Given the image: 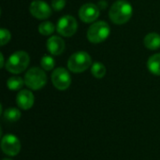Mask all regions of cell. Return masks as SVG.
I'll use <instances>...</instances> for the list:
<instances>
[{"label": "cell", "instance_id": "24", "mask_svg": "<svg viewBox=\"0 0 160 160\" xmlns=\"http://www.w3.org/2000/svg\"><path fill=\"white\" fill-rule=\"evenodd\" d=\"M3 160H12V159H10V158H4Z\"/></svg>", "mask_w": 160, "mask_h": 160}, {"label": "cell", "instance_id": "7", "mask_svg": "<svg viewBox=\"0 0 160 160\" xmlns=\"http://www.w3.org/2000/svg\"><path fill=\"white\" fill-rule=\"evenodd\" d=\"M53 86L60 91L67 90L71 84V76L65 68H55L51 76Z\"/></svg>", "mask_w": 160, "mask_h": 160}, {"label": "cell", "instance_id": "16", "mask_svg": "<svg viewBox=\"0 0 160 160\" xmlns=\"http://www.w3.org/2000/svg\"><path fill=\"white\" fill-rule=\"evenodd\" d=\"M24 83V79L19 76H12L8 79L7 81V87L11 91H18L22 90Z\"/></svg>", "mask_w": 160, "mask_h": 160}, {"label": "cell", "instance_id": "10", "mask_svg": "<svg viewBox=\"0 0 160 160\" xmlns=\"http://www.w3.org/2000/svg\"><path fill=\"white\" fill-rule=\"evenodd\" d=\"M98 16L99 8L98 5L93 3H86L82 5L79 10V17L85 23L95 22Z\"/></svg>", "mask_w": 160, "mask_h": 160}, {"label": "cell", "instance_id": "23", "mask_svg": "<svg viewBox=\"0 0 160 160\" xmlns=\"http://www.w3.org/2000/svg\"><path fill=\"white\" fill-rule=\"evenodd\" d=\"M0 57H1V60H0V67H1V68H4V67L6 66V64H5V58H4V55H3L2 52L0 53Z\"/></svg>", "mask_w": 160, "mask_h": 160}, {"label": "cell", "instance_id": "8", "mask_svg": "<svg viewBox=\"0 0 160 160\" xmlns=\"http://www.w3.org/2000/svg\"><path fill=\"white\" fill-rule=\"evenodd\" d=\"M21 142L17 136L13 134H7L1 139L2 152L8 157H16L21 151Z\"/></svg>", "mask_w": 160, "mask_h": 160}, {"label": "cell", "instance_id": "12", "mask_svg": "<svg viewBox=\"0 0 160 160\" xmlns=\"http://www.w3.org/2000/svg\"><path fill=\"white\" fill-rule=\"evenodd\" d=\"M47 49L52 55H60L66 49V43L64 39L58 36H52L47 40Z\"/></svg>", "mask_w": 160, "mask_h": 160}, {"label": "cell", "instance_id": "6", "mask_svg": "<svg viewBox=\"0 0 160 160\" xmlns=\"http://www.w3.org/2000/svg\"><path fill=\"white\" fill-rule=\"evenodd\" d=\"M77 29L78 22L71 15H64L57 22L56 31L62 37L70 38L77 32Z\"/></svg>", "mask_w": 160, "mask_h": 160}, {"label": "cell", "instance_id": "14", "mask_svg": "<svg viewBox=\"0 0 160 160\" xmlns=\"http://www.w3.org/2000/svg\"><path fill=\"white\" fill-rule=\"evenodd\" d=\"M147 68L152 74L156 76H160V53L153 54L149 57L147 62Z\"/></svg>", "mask_w": 160, "mask_h": 160}, {"label": "cell", "instance_id": "5", "mask_svg": "<svg viewBox=\"0 0 160 160\" xmlns=\"http://www.w3.org/2000/svg\"><path fill=\"white\" fill-rule=\"evenodd\" d=\"M24 83L31 90H40L47 83V75L44 69L34 67L24 75Z\"/></svg>", "mask_w": 160, "mask_h": 160}, {"label": "cell", "instance_id": "9", "mask_svg": "<svg viewBox=\"0 0 160 160\" xmlns=\"http://www.w3.org/2000/svg\"><path fill=\"white\" fill-rule=\"evenodd\" d=\"M29 11L36 19L46 20L52 14V7L42 0H34L29 6Z\"/></svg>", "mask_w": 160, "mask_h": 160}, {"label": "cell", "instance_id": "13", "mask_svg": "<svg viewBox=\"0 0 160 160\" xmlns=\"http://www.w3.org/2000/svg\"><path fill=\"white\" fill-rule=\"evenodd\" d=\"M144 46L152 51L160 48V35L158 33H149L143 39Z\"/></svg>", "mask_w": 160, "mask_h": 160}, {"label": "cell", "instance_id": "19", "mask_svg": "<svg viewBox=\"0 0 160 160\" xmlns=\"http://www.w3.org/2000/svg\"><path fill=\"white\" fill-rule=\"evenodd\" d=\"M54 65H55V62L52 56H50V55L42 56V58L40 60V66H41L42 69L50 71L54 68Z\"/></svg>", "mask_w": 160, "mask_h": 160}, {"label": "cell", "instance_id": "11", "mask_svg": "<svg viewBox=\"0 0 160 160\" xmlns=\"http://www.w3.org/2000/svg\"><path fill=\"white\" fill-rule=\"evenodd\" d=\"M35 102V97L30 90L22 89L16 96V103L19 109L22 111L30 110Z\"/></svg>", "mask_w": 160, "mask_h": 160}, {"label": "cell", "instance_id": "22", "mask_svg": "<svg viewBox=\"0 0 160 160\" xmlns=\"http://www.w3.org/2000/svg\"><path fill=\"white\" fill-rule=\"evenodd\" d=\"M98 6L99 9H105V8L108 7V3H107L105 0H100V1L98 3Z\"/></svg>", "mask_w": 160, "mask_h": 160}, {"label": "cell", "instance_id": "2", "mask_svg": "<svg viewBox=\"0 0 160 160\" xmlns=\"http://www.w3.org/2000/svg\"><path fill=\"white\" fill-rule=\"evenodd\" d=\"M30 63V56L24 51H18L12 53L6 62V69L12 74H20L24 71Z\"/></svg>", "mask_w": 160, "mask_h": 160}, {"label": "cell", "instance_id": "1", "mask_svg": "<svg viewBox=\"0 0 160 160\" xmlns=\"http://www.w3.org/2000/svg\"><path fill=\"white\" fill-rule=\"evenodd\" d=\"M132 14L133 8L131 4L125 0L115 1L109 10V17L111 21L114 24L119 25L127 23L131 19Z\"/></svg>", "mask_w": 160, "mask_h": 160}, {"label": "cell", "instance_id": "20", "mask_svg": "<svg viewBox=\"0 0 160 160\" xmlns=\"http://www.w3.org/2000/svg\"><path fill=\"white\" fill-rule=\"evenodd\" d=\"M11 38V34L10 32L6 29V28H1L0 29V42H1V46L6 45Z\"/></svg>", "mask_w": 160, "mask_h": 160}, {"label": "cell", "instance_id": "3", "mask_svg": "<svg viewBox=\"0 0 160 160\" xmlns=\"http://www.w3.org/2000/svg\"><path fill=\"white\" fill-rule=\"evenodd\" d=\"M111 34V27L107 22L98 21L93 22L87 30V39L91 43L98 44L105 41Z\"/></svg>", "mask_w": 160, "mask_h": 160}, {"label": "cell", "instance_id": "15", "mask_svg": "<svg viewBox=\"0 0 160 160\" xmlns=\"http://www.w3.org/2000/svg\"><path fill=\"white\" fill-rule=\"evenodd\" d=\"M21 116H22L21 111L14 107H9V108L6 109L3 112L4 119L9 123H15V122L19 121L21 119Z\"/></svg>", "mask_w": 160, "mask_h": 160}, {"label": "cell", "instance_id": "18", "mask_svg": "<svg viewBox=\"0 0 160 160\" xmlns=\"http://www.w3.org/2000/svg\"><path fill=\"white\" fill-rule=\"evenodd\" d=\"M38 29V32L42 36H50V35H52L54 32L55 26H54V24L52 22L44 21V22L39 23Z\"/></svg>", "mask_w": 160, "mask_h": 160}, {"label": "cell", "instance_id": "17", "mask_svg": "<svg viewBox=\"0 0 160 160\" xmlns=\"http://www.w3.org/2000/svg\"><path fill=\"white\" fill-rule=\"evenodd\" d=\"M106 72H107L106 67L102 63L96 62L91 66V73L97 79H102L103 77H105Z\"/></svg>", "mask_w": 160, "mask_h": 160}, {"label": "cell", "instance_id": "4", "mask_svg": "<svg viewBox=\"0 0 160 160\" xmlns=\"http://www.w3.org/2000/svg\"><path fill=\"white\" fill-rule=\"evenodd\" d=\"M92 66V57L84 51L74 52L68 61V68L73 73H82Z\"/></svg>", "mask_w": 160, "mask_h": 160}, {"label": "cell", "instance_id": "21", "mask_svg": "<svg viewBox=\"0 0 160 160\" xmlns=\"http://www.w3.org/2000/svg\"><path fill=\"white\" fill-rule=\"evenodd\" d=\"M66 5H67V0H52L51 2V7L55 11L62 10L66 7Z\"/></svg>", "mask_w": 160, "mask_h": 160}]
</instances>
